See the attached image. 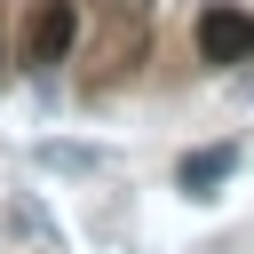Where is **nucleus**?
I'll list each match as a JSON object with an SVG mask.
<instances>
[{
	"label": "nucleus",
	"mask_w": 254,
	"mask_h": 254,
	"mask_svg": "<svg viewBox=\"0 0 254 254\" xmlns=\"http://www.w3.org/2000/svg\"><path fill=\"white\" fill-rule=\"evenodd\" d=\"M71 40H79V8H71V0H40V8H32V24H24V64H32V71H48V64H64V56H71Z\"/></svg>",
	"instance_id": "1"
},
{
	"label": "nucleus",
	"mask_w": 254,
	"mask_h": 254,
	"mask_svg": "<svg viewBox=\"0 0 254 254\" xmlns=\"http://www.w3.org/2000/svg\"><path fill=\"white\" fill-rule=\"evenodd\" d=\"M198 56H206V64H254V16L206 8V16H198Z\"/></svg>",
	"instance_id": "2"
},
{
	"label": "nucleus",
	"mask_w": 254,
	"mask_h": 254,
	"mask_svg": "<svg viewBox=\"0 0 254 254\" xmlns=\"http://www.w3.org/2000/svg\"><path fill=\"white\" fill-rule=\"evenodd\" d=\"M230 167H238V143H198V151H190V159L175 167V190H190V198H206V190H214V183H222Z\"/></svg>",
	"instance_id": "3"
}]
</instances>
